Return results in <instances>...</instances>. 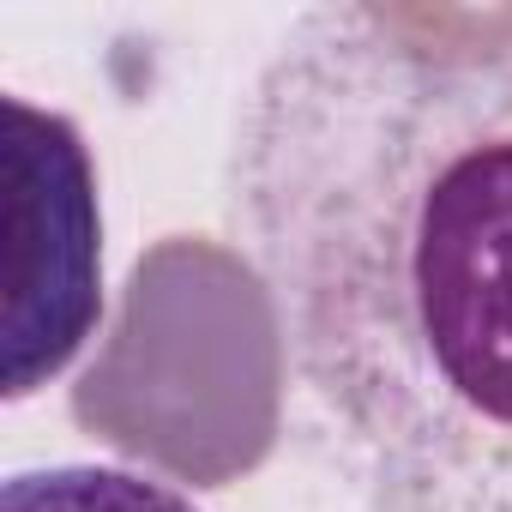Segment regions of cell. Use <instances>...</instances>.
Listing matches in <instances>:
<instances>
[{"label": "cell", "instance_id": "cell-1", "mask_svg": "<svg viewBox=\"0 0 512 512\" xmlns=\"http://www.w3.org/2000/svg\"><path fill=\"white\" fill-rule=\"evenodd\" d=\"M229 223L338 464L512 512V7H314L260 67Z\"/></svg>", "mask_w": 512, "mask_h": 512}, {"label": "cell", "instance_id": "cell-2", "mask_svg": "<svg viewBox=\"0 0 512 512\" xmlns=\"http://www.w3.org/2000/svg\"><path fill=\"white\" fill-rule=\"evenodd\" d=\"M7 115V398L61 374L103 314L97 175L79 127L19 97Z\"/></svg>", "mask_w": 512, "mask_h": 512}, {"label": "cell", "instance_id": "cell-3", "mask_svg": "<svg viewBox=\"0 0 512 512\" xmlns=\"http://www.w3.org/2000/svg\"><path fill=\"white\" fill-rule=\"evenodd\" d=\"M0 512H199V506L181 488L139 470L49 464V470H19L0 488Z\"/></svg>", "mask_w": 512, "mask_h": 512}]
</instances>
